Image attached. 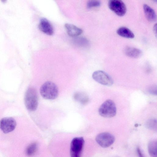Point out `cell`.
Returning <instances> with one entry per match:
<instances>
[{
    "instance_id": "e0dca14e",
    "label": "cell",
    "mask_w": 157,
    "mask_h": 157,
    "mask_svg": "<svg viewBox=\"0 0 157 157\" xmlns=\"http://www.w3.org/2000/svg\"><path fill=\"white\" fill-rule=\"evenodd\" d=\"M37 148V144L36 142L29 144L26 147L25 154L27 156L30 157L33 156L36 153Z\"/></svg>"
},
{
    "instance_id": "6da1fadb",
    "label": "cell",
    "mask_w": 157,
    "mask_h": 157,
    "mask_svg": "<svg viewBox=\"0 0 157 157\" xmlns=\"http://www.w3.org/2000/svg\"><path fill=\"white\" fill-rule=\"evenodd\" d=\"M40 93L44 98L53 100L56 99L58 96L59 91L55 84L51 81H47L41 86Z\"/></svg>"
},
{
    "instance_id": "2e32d148",
    "label": "cell",
    "mask_w": 157,
    "mask_h": 157,
    "mask_svg": "<svg viewBox=\"0 0 157 157\" xmlns=\"http://www.w3.org/2000/svg\"><path fill=\"white\" fill-rule=\"evenodd\" d=\"M72 42L75 45L81 47H85L88 46L89 42L86 38L82 37H76L74 38Z\"/></svg>"
},
{
    "instance_id": "44dd1931",
    "label": "cell",
    "mask_w": 157,
    "mask_h": 157,
    "mask_svg": "<svg viewBox=\"0 0 157 157\" xmlns=\"http://www.w3.org/2000/svg\"><path fill=\"white\" fill-rule=\"evenodd\" d=\"M136 151L139 157H144L141 150L139 147H137Z\"/></svg>"
},
{
    "instance_id": "ffe728a7",
    "label": "cell",
    "mask_w": 157,
    "mask_h": 157,
    "mask_svg": "<svg viewBox=\"0 0 157 157\" xmlns=\"http://www.w3.org/2000/svg\"><path fill=\"white\" fill-rule=\"evenodd\" d=\"M148 91L151 94L153 95L157 94V86L153 85L150 87L148 89Z\"/></svg>"
},
{
    "instance_id": "4fadbf2b",
    "label": "cell",
    "mask_w": 157,
    "mask_h": 157,
    "mask_svg": "<svg viewBox=\"0 0 157 157\" xmlns=\"http://www.w3.org/2000/svg\"><path fill=\"white\" fill-rule=\"evenodd\" d=\"M117 33L119 35L124 38L132 39L134 37L133 33L126 27H120L117 29Z\"/></svg>"
},
{
    "instance_id": "8992f818",
    "label": "cell",
    "mask_w": 157,
    "mask_h": 157,
    "mask_svg": "<svg viewBox=\"0 0 157 157\" xmlns=\"http://www.w3.org/2000/svg\"><path fill=\"white\" fill-rule=\"evenodd\" d=\"M108 6L112 11L119 16H124L126 13L125 5L121 0H110L108 2Z\"/></svg>"
},
{
    "instance_id": "5b68a950",
    "label": "cell",
    "mask_w": 157,
    "mask_h": 157,
    "mask_svg": "<svg viewBox=\"0 0 157 157\" xmlns=\"http://www.w3.org/2000/svg\"><path fill=\"white\" fill-rule=\"evenodd\" d=\"M92 76L94 80L102 85L110 86L113 84L112 78L103 71H96L93 73Z\"/></svg>"
},
{
    "instance_id": "277c9868",
    "label": "cell",
    "mask_w": 157,
    "mask_h": 157,
    "mask_svg": "<svg viewBox=\"0 0 157 157\" xmlns=\"http://www.w3.org/2000/svg\"><path fill=\"white\" fill-rule=\"evenodd\" d=\"M84 143L82 137L73 138L71 142L70 154L71 157H80Z\"/></svg>"
},
{
    "instance_id": "ba28073f",
    "label": "cell",
    "mask_w": 157,
    "mask_h": 157,
    "mask_svg": "<svg viewBox=\"0 0 157 157\" xmlns=\"http://www.w3.org/2000/svg\"><path fill=\"white\" fill-rule=\"evenodd\" d=\"M16 126V121L12 117H4L0 120V129L4 133H8L13 131Z\"/></svg>"
},
{
    "instance_id": "7c38bea8",
    "label": "cell",
    "mask_w": 157,
    "mask_h": 157,
    "mask_svg": "<svg viewBox=\"0 0 157 157\" xmlns=\"http://www.w3.org/2000/svg\"><path fill=\"white\" fill-rule=\"evenodd\" d=\"M145 16L147 20L151 22H154L156 20V14L154 10L146 4L143 6Z\"/></svg>"
},
{
    "instance_id": "7402d4cb",
    "label": "cell",
    "mask_w": 157,
    "mask_h": 157,
    "mask_svg": "<svg viewBox=\"0 0 157 157\" xmlns=\"http://www.w3.org/2000/svg\"><path fill=\"white\" fill-rule=\"evenodd\" d=\"M154 32L155 33V34H156V24H155L154 27Z\"/></svg>"
},
{
    "instance_id": "d6986e66",
    "label": "cell",
    "mask_w": 157,
    "mask_h": 157,
    "mask_svg": "<svg viewBox=\"0 0 157 157\" xmlns=\"http://www.w3.org/2000/svg\"><path fill=\"white\" fill-rule=\"evenodd\" d=\"M101 4V2L98 0H89L87 3V8L89 9L98 7Z\"/></svg>"
},
{
    "instance_id": "8fae6325",
    "label": "cell",
    "mask_w": 157,
    "mask_h": 157,
    "mask_svg": "<svg viewBox=\"0 0 157 157\" xmlns=\"http://www.w3.org/2000/svg\"><path fill=\"white\" fill-rule=\"evenodd\" d=\"M123 52L126 56L134 58L139 57L142 54V52L140 50L132 47H126L124 49Z\"/></svg>"
},
{
    "instance_id": "52a82bcc",
    "label": "cell",
    "mask_w": 157,
    "mask_h": 157,
    "mask_svg": "<svg viewBox=\"0 0 157 157\" xmlns=\"http://www.w3.org/2000/svg\"><path fill=\"white\" fill-rule=\"evenodd\" d=\"M97 143L102 147H107L111 145L115 141L114 137L111 134L107 132L100 133L95 138Z\"/></svg>"
},
{
    "instance_id": "30bf717a",
    "label": "cell",
    "mask_w": 157,
    "mask_h": 157,
    "mask_svg": "<svg viewBox=\"0 0 157 157\" xmlns=\"http://www.w3.org/2000/svg\"><path fill=\"white\" fill-rule=\"evenodd\" d=\"M65 27L68 35L72 37H77L83 32L81 29L72 24L66 23Z\"/></svg>"
},
{
    "instance_id": "7a4b0ae2",
    "label": "cell",
    "mask_w": 157,
    "mask_h": 157,
    "mask_svg": "<svg viewBox=\"0 0 157 157\" xmlns=\"http://www.w3.org/2000/svg\"><path fill=\"white\" fill-rule=\"evenodd\" d=\"M24 101L26 108L29 111L35 110L38 105V97L36 90L33 87H30L25 94Z\"/></svg>"
},
{
    "instance_id": "5bb4252c",
    "label": "cell",
    "mask_w": 157,
    "mask_h": 157,
    "mask_svg": "<svg viewBox=\"0 0 157 157\" xmlns=\"http://www.w3.org/2000/svg\"><path fill=\"white\" fill-rule=\"evenodd\" d=\"M73 97L75 100L82 105L87 104L89 100L87 95L82 92H78L75 93L74 94Z\"/></svg>"
},
{
    "instance_id": "9c48e42d",
    "label": "cell",
    "mask_w": 157,
    "mask_h": 157,
    "mask_svg": "<svg viewBox=\"0 0 157 157\" xmlns=\"http://www.w3.org/2000/svg\"><path fill=\"white\" fill-rule=\"evenodd\" d=\"M38 27L40 31L47 35H52L53 34L52 26L49 21L45 18L40 19Z\"/></svg>"
},
{
    "instance_id": "9a60e30c",
    "label": "cell",
    "mask_w": 157,
    "mask_h": 157,
    "mask_svg": "<svg viewBox=\"0 0 157 157\" xmlns=\"http://www.w3.org/2000/svg\"><path fill=\"white\" fill-rule=\"evenodd\" d=\"M157 143L155 140H151L148 144V149L149 155L151 157H157Z\"/></svg>"
},
{
    "instance_id": "ac0fdd59",
    "label": "cell",
    "mask_w": 157,
    "mask_h": 157,
    "mask_svg": "<svg viewBox=\"0 0 157 157\" xmlns=\"http://www.w3.org/2000/svg\"><path fill=\"white\" fill-rule=\"evenodd\" d=\"M146 126L148 129L156 130L157 121L155 119H151L148 120L146 123Z\"/></svg>"
},
{
    "instance_id": "3957f363",
    "label": "cell",
    "mask_w": 157,
    "mask_h": 157,
    "mask_svg": "<svg viewBox=\"0 0 157 157\" xmlns=\"http://www.w3.org/2000/svg\"><path fill=\"white\" fill-rule=\"evenodd\" d=\"M116 108L114 102L111 100H107L100 106L98 110L99 114L105 118H111L116 113Z\"/></svg>"
}]
</instances>
